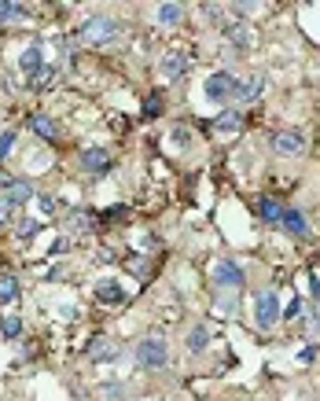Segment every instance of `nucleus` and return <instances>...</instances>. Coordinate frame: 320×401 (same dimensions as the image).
Returning <instances> with one entry per match:
<instances>
[{
	"mask_svg": "<svg viewBox=\"0 0 320 401\" xmlns=\"http://www.w3.org/2000/svg\"><path fill=\"white\" fill-rule=\"evenodd\" d=\"M118 33H122V26L114 22L111 15H88V19L81 22V30H78V41H81V45L104 48V45L118 41Z\"/></svg>",
	"mask_w": 320,
	"mask_h": 401,
	"instance_id": "1",
	"label": "nucleus"
},
{
	"mask_svg": "<svg viewBox=\"0 0 320 401\" xmlns=\"http://www.w3.org/2000/svg\"><path fill=\"white\" fill-rule=\"evenodd\" d=\"M136 365L144 368V372H162L166 365H170V346H166L162 335H147V339H140Z\"/></svg>",
	"mask_w": 320,
	"mask_h": 401,
	"instance_id": "2",
	"label": "nucleus"
},
{
	"mask_svg": "<svg viewBox=\"0 0 320 401\" xmlns=\"http://www.w3.org/2000/svg\"><path fill=\"white\" fill-rule=\"evenodd\" d=\"M236 88H239V77L232 70H214L207 81H202V93H207V100H214V103L236 100Z\"/></svg>",
	"mask_w": 320,
	"mask_h": 401,
	"instance_id": "3",
	"label": "nucleus"
},
{
	"mask_svg": "<svg viewBox=\"0 0 320 401\" xmlns=\"http://www.w3.org/2000/svg\"><path fill=\"white\" fill-rule=\"evenodd\" d=\"M280 313H284V309H280V299H276L273 288H265V291L254 294V324H258L262 331L273 328L276 320H280Z\"/></svg>",
	"mask_w": 320,
	"mask_h": 401,
	"instance_id": "4",
	"label": "nucleus"
},
{
	"mask_svg": "<svg viewBox=\"0 0 320 401\" xmlns=\"http://www.w3.org/2000/svg\"><path fill=\"white\" fill-rule=\"evenodd\" d=\"M210 276H214V283H217L221 291H232V294L243 288V283H247V276H243V269L232 262V258H217V262H214V269H210Z\"/></svg>",
	"mask_w": 320,
	"mask_h": 401,
	"instance_id": "5",
	"label": "nucleus"
},
{
	"mask_svg": "<svg viewBox=\"0 0 320 401\" xmlns=\"http://www.w3.org/2000/svg\"><path fill=\"white\" fill-rule=\"evenodd\" d=\"M273 151L280 155V159H294V155L305 151V136L298 133V129H276L273 133Z\"/></svg>",
	"mask_w": 320,
	"mask_h": 401,
	"instance_id": "6",
	"label": "nucleus"
},
{
	"mask_svg": "<svg viewBox=\"0 0 320 401\" xmlns=\"http://www.w3.org/2000/svg\"><path fill=\"white\" fill-rule=\"evenodd\" d=\"M159 70H162L166 81H181V77L188 74V56H184V52H166L162 63H159Z\"/></svg>",
	"mask_w": 320,
	"mask_h": 401,
	"instance_id": "7",
	"label": "nucleus"
},
{
	"mask_svg": "<svg viewBox=\"0 0 320 401\" xmlns=\"http://www.w3.org/2000/svg\"><path fill=\"white\" fill-rule=\"evenodd\" d=\"M81 170L85 173H107L111 170V151L107 148H88V151H81Z\"/></svg>",
	"mask_w": 320,
	"mask_h": 401,
	"instance_id": "8",
	"label": "nucleus"
},
{
	"mask_svg": "<svg viewBox=\"0 0 320 401\" xmlns=\"http://www.w3.org/2000/svg\"><path fill=\"white\" fill-rule=\"evenodd\" d=\"M265 93V74H250L247 81H239L236 88V103H258Z\"/></svg>",
	"mask_w": 320,
	"mask_h": 401,
	"instance_id": "9",
	"label": "nucleus"
},
{
	"mask_svg": "<svg viewBox=\"0 0 320 401\" xmlns=\"http://www.w3.org/2000/svg\"><path fill=\"white\" fill-rule=\"evenodd\" d=\"M96 302H104V306H118V302H125V294H122V283L114 280V276L99 280V283H96Z\"/></svg>",
	"mask_w": 320,
	"mask_h": 401,
	"instance_id": "10",
	"label": "nucleus"
},
{
	"mask_svg": "<svg viewBox=\"0 0 320 401\" xmlns=\"http://www.w3.org/2000/svg\"><path fill=\"white\" fill-rule=\"evenodd\" d=\"M45 67V56H41V41H33L26 52H22V56H19V70L22 74H26V81H30V77L37 74V70H41Z\"/></svg>",
	"mask_w": 320,
	"mask_h": 401,
	"instance_id": "11",
	"label": "nucleus"
},
{
	"mask_svg": "<svg viewBox=\"0 0 320 401\" xmlns=\"http://www.w3.org/2000/svg\"><path fill=\"white\" fill-rule=\"evenodd\" d=\"M30 129L41 140H48V144H56V140H59V125H56V118H48V114H30Z\"/></svg>",
	"mask_w": 320,
	"mask_h": 401,
	"instance_id": "12",
	"label": "nucleus"
},
{
	"mask_svg": "<svg viewBox=\"0 0 320 401\" xmlns=\"http://www.w3.org/2000/svg\"><path fill=\"white\" fill-rule=\"evenodd\" d=\"M4 199H8V203L19 210V206H26L30 199H37V188L30 184V180H15V184L8 188V196H4Z\"/></svg>",
	"mask_w": 320,
	"mask_h": 401,
	"instance_id": "13",
	"label": "nucleus"
},
{
	"mask_svg": "<svg viewBox=\"0 0 320 401\" xmlns=\"http://www.w3.org/2000/svg\"><path fill=\"white\" fill-rule=\"evenodd\" d=\"M85 354L93 357L96 365H104V361H114V357H118V350H114V346L107 343V335H96V339L88 343V350H85Z\"/></svg>",
	"mask_w": 320,
	"mask_h": 401,
	"instance_id": "14",
	"label": "nucleus"
},
{
	"mask_svg": "<svg viewBox=\"0 0 320 401\" xmlns=\"http://www.w3.org/2000/svg\"><path fill=\"white\" fill-rule=\"evenodd\" d=\"M287 228V236H310V221H305V214L302 210H284V221H280Z\"/></svg>",
	"mask_w": 320,
	"mask_h": 401,
	"instance_id": "15",
	"label": "nucleus"
},
{
	"mask_svg": "<svg viewBox=\"0 0 320 401\" xmlns=\"http://www.w3.org/2000/svg\"><path fill=\"white\" fill-rule=\"evenodd\" d=\"M19 276L15 273H0V306H11L19 302Z\"/></svg>",
	"mask_w": 320,
	"mask_h": 401,
	"instance_id": "16",
	"label": "nucleus"
},
{
	"mask_svg": "<svg viewBox=\"0 0 320 401\" xmlns=\"http://www.w3.org/2000/svg\"><path fill=\"white\" fill-rule=\"evenodd\" d=\"M225 37L232 48H250V30L243 22H225Z\"/></svg>",
	"mask_w": 320,
	"mask_h": 401,
	"instance_id": "17",
	"label": "nucleus"
},
{
	"mask_svg": "<svg viewBox=\"0 0 320 401\" xmlns=\"http://www.w3.org/2000/svg\"><path fill=\"white\" fill-rule=\"evenodd\" d=\"M258 217H262L265 225H276V221H284V206L265 196V199H258Z\"/></svg>",
	"mask_w": 320,
	"mask_h": 401,
	"instance_id": "18",
	"label": "nucleus"
},
{
	"mask_svg": "<svg viewBox=\"0 0 320 401\" xmlns=\"http://www.w3.org/2000/svg\"><path fill=\"white\" fill-rule=\"evenodd\" d=\"M184 346H188V354H202V350H207V346H210V331L202 328V324H195V328L188 331Z\"/></svg>",
	"mask_w": 320,
	"mask_h": 401,
	"instance_id": "19",
	"label": "nucleus"
},
{
	"mask_svg": "<svg viewBox=\"0 0 320 401\" xmlns=\"http://www.w3.org/2000/svg\"><path fill=\"white\" fill-rule=\"evenodd\" d=\"M155 19H159V26H177L184 19V4H159Z\"/></svg>",
	"mask_w": 320,
	"mask_h": 401,
	"instance_id": "20",
	"label": "nucleus"
},
{
	"mask_svg": "<svg viewBox=\"0 0 320 401\" xmlns=\"http://www.w3.org/2000/svg\"><path fill=\"white\" fill-rule=\"evenodd\" d=\"M239 125H243V114H239V111H221V114L214 118V129H217V133H236Z\"/></svg>",
	"mask_w": 320,
	"mask_h": 401,
	"instance_id": "21",
	"label": "nucleus"
},
{
	"mask_svg": "<svg viewBox=\"0 0 320 401\" xmlns=\"http://www.w3.org/2000/svg\"><path fill=\"white\" fill-rule=\"evenodd\" d=\"M15 19H26V8L11 4V0H0V22H15Z\"/></svg>",
	"mask_w": 320,
	"mask_h": 401,
	"instance_id": "22",
	"label": "nucleus"
},
{
	"mask_svg": "<svg viewBox=\"0 0 320 401\" xmlns=\"http://www.w3.org/2000/svg\"><path fill=\"white\" fill-rule=\"evenodd\" d=\"M37 228H41L37 217H19V221H15V236H19V239H33Z\"/></svg>",
	"mask_w": 320,
	"mask_h": 401,
	"instance_id": "23",
	"label": "nucleus"
},
{
	"mask_svg": "<svg viewBox=\"0 0 320 401\" xmlns=\"http://www.w3.org/2000/svg\"><path fill=\"white\" fill-rule=\"evenodd\" d=\"M56 74H59V67H52V63H45V67H41V70H37L33 77H30V85H33V88H45V85H48V81H52V77H56Z\"/></svg>",
	"mask_w": 320,
	"mask_h": 401,
	"instance_id": "24",
	"label": "nucleus"
},
{
	"mask_svg": "<svg viewBox=\"0 0 320 401\" xmlns=\"http://www.w3.org/2000/svg\"><path fill=\"white\" fill-rule=\"evenodd\" d=\"M0 331H4V339L15 343L19 335H22V320L19 317H4V320H0Z\"/></svg>",
	"mask_w": 320,
	"mask_h": 401,
	"instance_id": "25",
	"label": "nucleus"
},
{
	"mask_svg": "<svg viewBox=\"0 0 320 401\" xmlns=\"http://www.w3.org/2000/svg\"><path fill=\"white\" fill-rule=\"evenodd\" d=\"M140 114H144V118H159V114H162V93H151Z\"/></svg>",
	"mask_w": 320,
	"mask_h": 401,
	"instance_id": "26",
	"label": "nucleus"
},
{
	"mask_svg": "<svg viewBox=\"0 0 320 401\" xmlns=\"http://www.w3.org/2000/svg\"><path fill=\"white\" fill-rule=\"evenodd\" d=\"M125 214H129L125 206H107V210L99 214V221H104V225H111V221H125Z\"/></svg>",
	"mask_w": 320,
	"mask_h": 401,
	"instance_id": "27",
	"label": "nucleus"
},
{
	"mask_svg": "<svg viewBox=\"0 0 320 401\" xmlns=\"http://www.w3.org/2000/svg\"><path fill=\"white\" fill-rule=\"evenodd\" d=\"M11 148H15V129H4V133H0V159H8Z\"/></svg>",
	"mask_w": 320,
	"mask_h": 401,
	"instance_id": "28",
	"label": "nucleus"
},
{
	"mask_svg": "<svg viewBox=\"0 0 320 401\" xmlns=\"http://www.w3.org/2000/svg\"><path fill=\"white\" fill-rule=\"evenodd\" d=\"M302 306H305L302 299H291V302L284 306V313H280V317H284V320H298V317H302Z\"/></svg>",
	"mask_w": 320,
	"mask_h": 401,
	"instance_id": "29",
	"label": "nucleus"
},
{
	"mask_svg": "<svg viewBox=\"0 0 320 401\" xmlns=\"http://www.w3.org/2000/svg\"><path fill=\"white\" fill-rule=\"evenodd\" d=\"M11 214H15V206H11L4 196H0V228H4V225H11Z\"/></svg>",
	"mask_w": 320,
	"mask_h": 401,
	"instance_id": "30",
	"label": "nucleus"
},
{
	"mask_svg": "<svg viewBox=\"0 0 320 401\" xmlns=\"http://www.w3.org/2000/svg\"><path fill=\"white\" fill-rule=\"evenodd\" d=\"M99 401H122V391L118 386H104V391H99Z\"/></svg>",
	"mask_w": 320,
	"mask_h": 401,
	"instance_id": "31",
	"label": "nucleus"
},
{
	"mask_svg": "<svg viewBox=\"0 0 320 401\" xmlns=\"http://www.w3.org/2000/svg\"><path fill=\"white\" fill-rule=\"evenodd\" d=\"M15 180H19V177H11V173H4V170H0V196H8V188L15 184Z\"/></svg>",
	"mask_w": 320,
	"mask_h": 401,
	"instance_id": "32",
	"label": "nucleus"
},
{
	"mask_svg": "<svg viewBox=\"0 0 320 401\" xmlns=\"http://www.w3.org/2000/svg\"><path fill=\"white\" fill-rule=\"evenodd\" d=\"M37 203H41V210H45V214H52V210H56V199H52V196H37Z\"/></svg>",
	"mask_w": 320,
	"mask_h": 401,
	"instance_id": "33",
	"label": "nucleus"
},
{
	"mask_svg": "<svg viewBox=\"0 0 320 401\" xmlns=\"http://www.w3.org/2000/svg\"><path fill=\"white\" fill-rule=\"evenodd\" d=\"M67 247H70V243H67V236L52 239V254H67Z\"/></svg>",
	"mask_w": 320,
	"mask_h": 401,
	"instance_id": "34",
	"label": "nucleus"
},
{
	"mask_svg": "<svg viewBox=\"0 0 320 401\" xmlns=\"http://www.w3.org/2000/svg\"><path fill=\"white\" fill-rule=\"evenodd\" d=\"M173 140H177V144H181V148L188 144V133H184V125H177V129H173Z\"/></svg>",
	"mask_w": 320,
	"mask_h": 401,
	"instance_id": "35",
	"label": "nucleus"
},
{
	"mask_svg": "<svg viewBox=\"0 0 320 401\" xmlns=\"http://www.w3.org/2000/svg\"><path fill=\"white\" fill-rule=\"evenodd\" d=\"M147 401H159V398H147Z\"/></svg>",
	"mask_w": 320,
	"mask_h": 401,
	"instance_id": "36",
	"label": "nucleus"
}]
</instances>
